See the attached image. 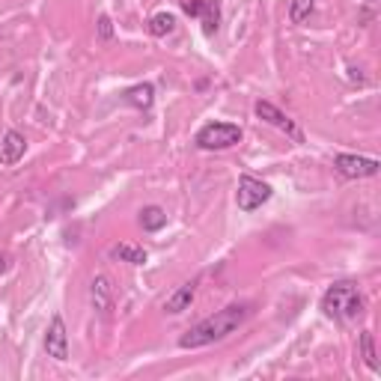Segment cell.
Listing matches in <instances>:
<instances>
[{
    "instance_id": "obj_1",
    "label": "cell",
    "mask_w": 381,
    "mask_h": 381,
    "mask_svg": "<svg viewBox=\"0 0 381 381\" xmlns=\"http://www.w3.org/2000/svg\"><path fill=\"white\" fill-rule=\"evenodd\" d=\"M250 316V310L245 304H233V307H224L218 310L209 319L197 322L194 328H188V331L179 337V349H202V346H212V342H221L226 340L230 334H235L245 319Z\"/></svg>"
},
{
    "instance_id": "obj_2",
    "label": "cell",
    "mask_w": 381,
    "mask_h": 381,
    "mask_svg": "<svg viewBox=\"0 0 381 381\" xmlns=\"http://www.w3.org/2000/svg\"><path fill=\"white\" fill-rule=\"evenodd\" d=\"M322 313L328 319H358L363 313V295L358 292V286L342 280L325 289L322 295Z\"/></svg>"
},
{
    "instance_id": "obj_3",
    "label": "cell",
    "mask_w": 381,
    "mask_h": 381,
    "mask_svg": "<svg viewBox=\"0 0 381 381\" xmlns=\"http://www.w3.org/2000/svg\"><path fill=\"white\" fill-rule=\"evenodd\" d=\"M241 129L235 122H206L202 129L197 131L194 143L206 152H221V149H233L241 143Z\"/></svg>"
},
{
    "instance_id": "obj_4",
    "label": "cell",
    "mask_w": 381,
    "mask_h": 381,
    "mask_svg": "<svg viewBox=\"0 0 381 381\" xmlns=\"http://www.w3.org/2000/svg\"><path fill=\"white\" fill-rule=\"evenodd\" d=\"M271 200V185L262 179H253V176H241L238 179V190H235V202L241 212H257L262 202Z\"/></svg>"
},
{
    "instance_id": "obj_5",
    "label": "cell",
    "mask_w": 381,
    "mask_h": 381,
    "mask_svg": "<svg viewBox=\"0 0 381 381\" xmlns=\"http://www.w3.org/2000/svg\"><path fill=\"white\" fill-rule=\"evenodd\" d=\"M334 170L346 179H370V176H378L381 161L378 158H366V155H349V152H340L334 158Z\"/></svg>"
},
{
    "instance_id": "obj_6",
    "label": "cell",
    "mask_w": 381,
    "mask_h": 381,
    "mask_svg": "<svg viewBox=\"0 0 381 381\" xmlns=\"http://www.w3.org/2000/svg\"><path fill=\"white\" fill-rule=\"evenodd\" d=\"M45 351L48 358L54 361H69V334H66V322H63V316L54 313L48 322V331H45Z\"/></svg>"
},
{
    "instance_id": "obj_7",
    "label": "cell",
    "mask_w": 381,
    "mask_h": 381,
    "mask_svg": "<svg viewBox=\"0 0 381 381\" xmlns=\"http://www.w3.org/2000/svg\"><path fill=\"white\" fill-rule=\"evenodd\" d=\"M253 110H257V117L262 120V122H269V125H274V129H280V131H286L289 137H295V141H301V131H298V125L295 122H292L289 117H286V113L280 110V108H277V105H271V101H257V108H253Z\"/></svg>"
},
{
    "instance_id": "obj_8",
    "label": "cell",
    "mask_w": 381,
    "mask_h": 381,
    "mask_svg": "<svg viewBox=\"0 0 381 381\" xmlns=\"http://www.w3.org/2000/svg\"><path fill=\"white\" fill-rule=\"evenodd\" d=\"M90 301L101 316H108L113 310V283L108 274H96L90 280Z\"/></svg>"
},
{
    "instance_id": "obj_9",
    "label": "cell",
    "mask_w": 381,
    "mask_h": 381,
    "mask_svg": "<svg viewBox=\"0 0 381 381\" xmlns=\"http://www.w3.org/2000/svg\"><path fill=\"white\" fill-rule=\"evenodd\" d=\"M194 295H197V280L182 283V286L176 289L167 301H164V313H170V316H179V313H185V310L190 307V304H194Z\"/></svg>"
},
{
    "instance_id": "obj_10",
    "label": "cell",
    "mask_w": 381,
    "mask_h": 381,
    "mask_svg": "<svg viewBox=\"0 0 381 381\" xmlns=\"http://www.w3.org/2000/svg\"><path fill=\"white\" fill-rule=\"evenodd\" d=\"M24 149H27V141H24L21 131H6L4 134V149H0V164H18L24 158Z\"/></svg>"
},
{
    "instance_id": "obj_11",
    "label": "cell",
    "mask_w": 381,
    "mask_h": 381,
    "mask_svg": "<svg viewBox=\"0 0 381 381\" xmlns=\"http://www.w3.org/2000/svg\"><path fill=\"white\" fill-rule=\"evenodd\" d=\"M122 101L137 108V110H149L152 101H155V86L152 84H137V86H131V90L122 93Z\"/></svg>"
},
{
    "instance_id": "obj_12",
    "label": "cell",
    "mask_w": 381,
    "mask_h": 381,
    "mask_svg": "<svg viewBox=\"0 0 381 381\" xmlns=\"http://www.w3.org/2000/svg\"><path fill=\"white\" fill-rule=\"evenodd\" d=\"M146 30H149V36H155V39H164V36H170L176 30V15L173 12H155V15L149 18Z\"/></svg>"
},
{
    "instance_id": "obj_13",
    "label": "cell",
    "mask_w": 381,
    "mask_h": 381,
    "mask_svg": "<svg viewBox=\"0 0 381 381\" xmlns=\"http://www.w3.org/2000/svg\"><path fill=\"white\" fill-rule=\"evenodd\" d=\"M110 257H113V259H120V262H129V265H143V262L149 259V253H146L143 247L122 241V245H117V247L110 250Z\"/></svg>"
},
{
    "instance_id": "obj_14",
    "label": "cell",
    "mask_w": 381,
    "mask_h": 381,
    "mask_svg": "<svg viewBox=\"0 0 381 381\" xmlns=\"http://www.w3.org/2000/svg\"><path fill=\"white\" fill-rule=\"evenodd\" d=\"M141 226L146 233H158L167 226V212H164L161 206H143L141 209Z\"/></svg>"
},
{
    "instance_id": "obj_15",
    "label": "cell",
    "mask_w": 381,
    "mask_h": 381,
    "mask_svg": "<svg viewBox=\"0 0 381 381\" xmlns=\"http://www.w3.org/2000/svg\"><path fill=\"white\" fill-rule=\"evenodd\" d=\"M197 21L202 24V33L206 36L218 33V24H221V4L218 0H206V9H202V15Z\"/></svg>"
},
{
    "instance_id": "obj_16",
    "label": "cell",
    "mask_w": 381,
    "mask_h": 381,
    "mask_svg": "<svg viewBox=\"0 0 381 381\" xmlns=\"http://www.w3.org/2000/svg\"><path fill=\"white\" fill-rule=\"evenodd\" d=\"M313 12H316V0H292L289 21H292V24H304V21H310Z\"/></svg>"
},
{
    "instance_id": "obj_17",
    "label": "cell",
    "mask_w": 381,
    "mask_h": 381,
    "mask_svg": "<svg viewBox=\"0 0 381 381\" xmlns=\"http://www.w3.org/2000/svg\"><path fill=\"white\" fill-rule=\"evenodd\" d=\"M361 354H363V363L370 366L373 373H378V361H375V340L370 331H363L361 334Z\"/></svg>"
},
{
    "instance_id": "obj_18",
    "label": "cell",
    "mask_w": 381,
    "mask_h": 381,
    "mask_svg": "<svg viewBox=\"0 0 381 381\" xmlns=\"http://www.w3.org/2000/svg\"><path fill=\"white\" fill-rule=\"evenodd\" d=\"M179 4H182V12L188 18H200L202 9H206V0H179Z\"/></svg>"
},
{
    "instance_id": "obj_19",
    "label": "cell",
    "mask_w": 381,
    "mask_h": 381,
    "mask_svg": "<svg viewBox=\"0 0 381 381\" xmlns=\"http://www.w3.org/2000/svg\"><path fill=\"white\" fill-rule=\"evenodd\" d=\"M96 27H98V39L101 42H110L113 39V21H110V15H101Z\"/></svg>"
},
{
    "instance_id": "obj_20",
    "label": "cell",
    "mask_w": 381,
    "mask_h": 381,
    "mask_svg": "<svg viewBox=\"0 0 381 381\" xmlns=\"http://www.w3.org/2000/svg\"><path fill=\"white\" fill-rule=\"evenodd\" d=\"M6 271H9V257L0 250V274H6Z\"/></svg>"
},
{
    "instance_id": "obj_21",
    "label": "cell",
    "mask_w": 381,
    "mask_h": 381,
    "mask_svg": "<svg viewBox=\"0 0 381 381\" xmlns=\"http://www.w3.org/2000/svg\"><path fill=\"white\" fill-rule=\"evenodd\" d=\"M366 4H378V0H366Z\"/></svg>"
}]
</instances>
